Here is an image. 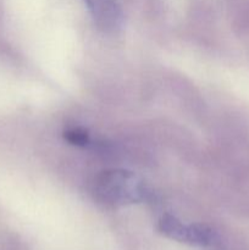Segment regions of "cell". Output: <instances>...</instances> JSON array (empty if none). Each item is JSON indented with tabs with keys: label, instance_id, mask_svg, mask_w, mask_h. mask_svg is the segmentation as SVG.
Here are the masks:
<instances>
[{
	"label": "cell",
	"instance_id": "6da1fadb",
	"mask_svg": "<svg viewBox=\"0 0 249 250\" xmlns=\"http://www.w3.org/2000/svg\"><path fill=\"white\" fill-rule=\"evenodd\" d=\"M93 195L105 207L136 204L148 198L143 181L126 170H106L100 172L93 182Z\"/></svg>",
	"mask_w": 249,
	"mask_h": 250
},
{
	"label": "cell",
	"instance_id": "7a4b0ae2",
	"mask_svg": "<svg viewBox=\"0 0 249 250\" xmlns=\"http://www.w3.org/2000/svg\"><path fill=\"white\" fill-rule=\"evenodd\" d=\"M158 229L163 236L188 246L208 247L215 241V232L208 225L185 224L170 214L160 217Z\"/></svg>",
	"mask_w": 249,
	"mask_h": 250
},
{
	"label": "cell",
	"instance_id": "3957f363",
	"mask_svg": "<svg viewBox=\"0 0 249 250\" xmlns=\"http://www.w3.org/2000/svg\"><path fill=\"white\" fill-rule=\"evenodd\" d=\"M95 24L104 32L120 28L122 14L116 0H84Z\"/></svg>",
	"mask_w": 249,
	"mask_h": 250
},
{
	"label": "cell",
	"instance_id": "277c9868",
	"mask_svg": "<svg viewBox=\"0 0 249 250\" xmlns=\"http://www.w3.org/2000/svg\"><path fill=\"white\" fill-rule=\"evenodd\" d=\"M63 138L72 146H85L89 143V134L82 127H71L63 132Z\"/></svg>",
	"mask_w": 249,
	"mask_h": 250
}]
</instances>
